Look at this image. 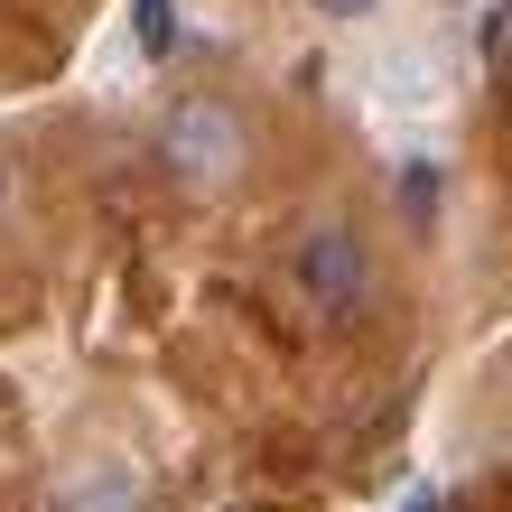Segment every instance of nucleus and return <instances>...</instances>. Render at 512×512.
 I'll list each match as a JSON object with an SVG mask.
<instances>
[{
    "mask_svg": "<svg viewBox=\"0 0 512 512\" xmlns=\"http://www.w3.org/2000/svg\"><path fill=\"white\" fill-rule=\"evenodd\" d=\"M159 159H168V177H187L196 196H215V187H233V177L252 168V131H243V112L215 103V94H177L168 122H159Z\"/></svg>",
    "mask_w": 512,
    "mask_h": 512,
    "instance_id": "1",
    "label": "nucleus"
},
{
    "mask_svg": "<svg viewBox=\"0 0 512 512\" xmlns=\"http://www.w3.org/2000/svg\"><path fill=\"white\" fill-rule=\"evenodd\" d=\"M289 289L308 298V308H317L326 326L364 317V298H373L364 233H354V224H308V233H298V252H289Z\"/></svg>",
    "mask_w": 512,
    "mask_h": 512,
    "instance_id": "2",
    "label": "nucleus"
},
{
    "mask_svg": "<svg viewBox=\"0 0 512 512\" xmlns=\"http://www.w3.org/2000/svg\"><path fill=\"white\" fill-rule=\"evenodd\" d=\"M56 512H149L140 466H131V457H94V466H75L66 485H56Z\"/></svg>",
    "mask_w": 512,
    "mask_h": 512,
    "instance_id": "3",
    "label": "nucleus"
},
{
    "mask_svg": "<svg viewBox=\"0 0 512 512\" xmlns=\"http://www.w3.org/2000/svg\"><path fill=\"white\" fill-rule=\"evenodd\" d=\"M131 38L149 66H168L177 47H187V19H177V0H131Z\"/></svg>",
    "mask_w": 512,
    "mask_h": 512,
    "instance_id": "4",
    "label": "nucleus"
},
{
    "mask_svg": "<svg viewBox=\"0 0 512 512\" xmlns=\"http://www.w3.org/2000/svg\"><path fill=\"white\" fill-rule=\"evenodd\" d=\"M401 215H410L419 233L438 224V168H429V159H410V168H401Z\"/></svg>",
    "mask_w": 512,
    "mask_h": 512,
    "instance_id": "5",
    "label": "nucleus"
},
{
    "mask_svg": "<svg viewBox=\"0 0 512 512\" xmlns=\"http://www.w3.org/2000/svg\"><path fill=\"white\" fill-rule=\"evenodd\" d=\"M308 10H317V19H364L373 0H308Z\"/></svg>",
    "mask_w": 512,
    "mask_h": 512,
    "instance_id": "6",
    "label": "nucleus"
},
{
    "mask_svg": "<svg viewBox=\"0 0 512 512\" xmlns=\"http://www.w3.org/2000/svg\"><path fill=\"white\" fill-rule=\"evenodd\" d=\"M410 512H438V494H410Z\"/></svg>",
    "mask_w": 512,
    "mask_h": 512,
    "instance_id": "7",
    "label": "nucleus"
},
{
    "mask_svg": "<svg viewBox=\"0 0 512 512\" xmlns=\"http://www.w3.org/2000/svg\"><path fill=\"white\" fill-rule=\"evenodd\" d=\"M0 205H10V168H0Z\"/></svg>",
    "mask_w": 512,
    "mask_h": 512,
    "instance_id": "8",
    "label": "nucleus"
}]
</instances>
